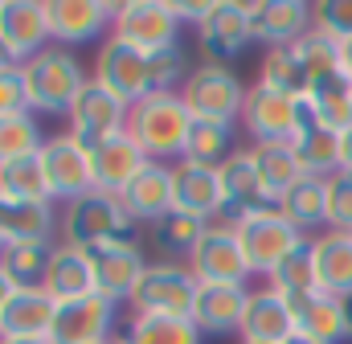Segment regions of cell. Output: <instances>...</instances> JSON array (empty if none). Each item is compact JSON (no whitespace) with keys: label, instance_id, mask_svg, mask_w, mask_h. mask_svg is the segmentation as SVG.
<instances>
[{"label":"cell","instance_id":"cell-50","mask_svg":"<svg viewBox=\"0 0 352 344\" xmlns=\"http://www.w3.org/2000/svg\"><path fill=\"white\" fill-rule=\"evenodd\" d=\"M340 308H344V324H349V336H352V291L340 295Z\"/></svg>","mask_w":352,"mask_h":344},{"label":"cell","instance_id":"cell-6","mask_svg":"<svg viewBox=\"0 0 352 344\" xmlns=\"http://www.w3.org/2000/svg\"><path fill=\"white\" fill-rule=\"evenodd\" d=\"M246 94H250V86L234 74V66H213V62H201L197 70H188V78L180 86V98L192 119L234 123V127L242 123Z\"/></svg>","mask_w":352,"mask_h":344},{"label":"cell","instance_id":"cell-52","mask_svg":"<svg viewBox=\"0 0 352 344\" xmlns=\"http://www.w3.org/2000/svg\"><path fill=\"white\" fill-rule=\"evenodd\" d=\"M283 344H320V341H311V336H303V332H291Z\"/></svg>","mask_w":352,"mask_h":344},{"label":"cell","instance_id":"cell-3","mask_svg":"<svg viewBox=\"0 0 352 344\" xmlns=\"http://www.w3.org/2000/svg\"><path fill=\"white\" fill-rule=\"evenodd\" d=\"M21 74H25V90H29L33 115H54V119H70L78 94L90 83V74H87V66L78 62V54L62 50V45H50L37 58L21 62Z\"/></svg>","mask_w":352,"mask_h":344},{"label":"cell","instance_id":"cell-19","mask_svg":"<svg viewBox=\"0 0 352 344\" xmlns=\"http://www.w3.org/2000/svg\"><path fill=\"white\" fill-rule=\"evenodd\" d=\"M127 111H131V103H123L119 94H111L102 83L90 78L87 90H82L78 103H74V111H70V136H78L90 148V144H98V140L123 131V127H127Z\"/></svg>","mask_w":352,"mask_h":344},{"label":"cell","instance_id":"cell-40","mask_svg":"<svg viewBox=\"0 0 352 344\" xmlns=\"http://www.w3.org/2000/svg\"><path fill=\"white\" fill-rule=\"evenodd\" d=\"M266 287H270V291H278L283 299H295V295L316 291V258H311V238H307L299 250H291V255L283 258L270 275H266Z\"/></svg>","mask_w":352,"mask_h":344},{"label":"cell","instance_id":"cell-47","mask_svg":"<svg viewBox=\"0 0 352 344\" xmlns=\"http://www.w3.org/2000/svg\"><path fill=\"white\" fill-rule=\"evenodd\" d=\"M340 172H349L352 176V127L349 131H340Z\"/></svg>","mask_w":352,"mask_h":344},{"label":"cell","instance_id":"cell-44","mask_svg":"<svg viewBox=\"0 0 352 344\" xmlns=\"http://www.w3.org/2000/svg\"><path fill=\"white\" fill-rule=\"evenodd\" d=\"M328 230L352 234V176L349 172L328 176Z\"/></svg>","mask_w":352,"mask_h":344},{"label":"cell","instance_id":"cell-37","mask_svg":"<svg viewBox=\"0 0 352 344\" xmlns=\"http://www.w3.org/2000/svg\"><path fill=\"white\" fill-rule=\"evenodd\" d=\"M258 83L266 90H278V94H287V98H307V70H303V62L295 58V50L291 45H283V50H266L263 54V66H258Z\"/></svg>","mask_w":352,"mask_h":344},{"label":"cell","instance_id":"cell-41","mask_svg":"<svg viewBox=\"0 0 352 344\" xmlns=\"http://www.w3.org/2000/svg\"><path fill=\"white\" fill-rule=\"evenodd\" d=\"M291 50H295V58L303 62L307 83H311V86L344 70V66H340V41H332V37H328V33H320L316 25H311V29H307Z\"/></svg>","mask_w":352,"mask_h":344},{"label":"cell","instance_id":"cell-26","mask_svg":"<svg viewBox=\"0 0 352 344\" xmlns=\"http://www.w3.org/2000/svg\"><path fill=\"white\" fill-rule=\"evenodd\" d=\"M291 312H295V332H303V336H311V341H320V344L352 341L340 299L328 295V291H320V287L307 291V295H295V299H291Z\"/></svg>","mask_w":352,"mask_h":344},{"label":"cell","instance_id":"cell-36","mask_svg":"<svg viewBox=\"0 0 352 344\" xmlns=\"http://www.w3.org/2000/svg\"><path fill=\"white\" fill-rule=\"evenodd\" d=\"M131 344H201V328L192 324V316H135L127 320V332Z\"/></svg>","mask_w":352,"mask_h":344},{"label":"cell","instance_id":"cell-9","mask_svg":"<svg viewBox=\"0 0 352 344\" xmlns=\"http://www.w3.org/2000/svg\"><path fill=\"white\" fill-rule=\"evenodd\" d=\"M188 270L197 275V283H226V287H246L250 275H254L250 258H246V250H242L238 230L217 226V222H209L201 246H197L192 258H188Z\"/></svg>","mask_w":352,"mask_h":344},{"label":"cell","instance_id":"cell-48","mask_svg":"<svg viewBox=\"0 0 352 344\" xmlns=\"http://www.w3.org/2000/svg\"><path fill=\"white\" fill-rule=\"evenodd\" d=\"M340 66H344V74L352 78V41H344V45H340Z\"/></svg>","mask_w":352,"mask_h":344},{"label":"cell","instance_id":"cell-11","mask_svg":"<svg viewBox=\"0 0 352 344\" xmlns=\"http://www.w3.org/2000/svg\"><path fill=\"white\" fill-rule=\"evenodd\" d=\"M303 119V98H287L278 90H266L263 83L250 86L242 107V127L254 144H291Z\"/></svg>","mask_w":352,"mask_h":344},{"label":"cell","instance_id":"cell-8","mask_svg":"<svg viewBox=\"0 0 352 344\" xmlns=\"http://www.w3.org/2000/svg\"><path fill=\"white\" fill-rule=\"evenodd\" d=\"M180 21L173 12V0H123L115 4V25H111V37L135 45V50H173L180 45Z\"/></svg>","mask_w":352,"mask_h":344},{"label":"cell","instance_id":"cell-51","mask_svg":"<svg viewBox=\"0 0 352 344\" xmlns=\"http://www.w3.org/2000/svg\"><path fill=\"white\" fill-rule=\"evenodd\" d=\"M4 66H21V62L8 54V45H4V37H0V70H4Z\"/></svg>","mask_w":352,"mask_h":344},{"label":"cell","instance_id":"cell-31","mask_svg":"<svg viewBox=\"0 0 352 344\" xmlns=\"http://www.w3.org/2000/svg\"><path fill=\"white\" fill-rule=\"evenodd\" d=\"M205 230H209V222H201V217H188V213H168L164 222L148 226V246H152L156 262H176V266H188V258H192V250L201 246Z\"/></svg>","mask_w":352,"mask_h":344},{"label":"cell","instance_id":"cell-2","mask_svg":"<svg viewBox=\"0 0 352 344\" xmlns=\"http://www.w3.org/2000/svg\"><path fill=\"white\" fill-rule=\"evenodd\" d=\"M58 230H62V242H70V246H111V242L140 246V238H144V226L127 213L123 197L98 193V189L62 205Z\"/></svg>","mask_w":352,"mask_h":344},{"label":"cell","instance_id":"cell-55","mask_svg":"<svg viewBox=\"0 0 352 344\" xmlns=\"http://www.w3.org/2000/svg\"><path fill=\"white\" fill-rule=\"evenodd\" d=\"M0 258H4V242H0Z\"/></svg>","mask_w":352,"mask_h":344},{"label":"cell","instance_id":"cell-46","mask_svg":"<svg viewBox=\"0 0 352 344\" xmlns=\"http://www.w3.org/2000/svg\"><path fill=\"white\" fill-rule=\"evenodd\" d=\"M213 4H217V0H173V12H176V21H180V25L201 29V25L209 21Z\"/></svg>","mask_w":352,"mask_h":344},{"label":"cell","instance_id":"cell-10","mask_svg":"<svg viewBox=\"0 0 352 344\" xmlns=\"http://www.w3.org/2000/svg\"><path fill=\"white\" fill-rule=\"evenodd\" d=\"M115 312L119 303L102 295H82V299H62L50 324V344H107L115 341Z\"/></svg>","mask_w":352,"mask_h":344},{"label":"cell","instance_id":"cell-12","mask_svg":"<svg viewBox=\"0 0 352 344\" xmlns=\"http://www.w3.org/2000/svg\"><path fill=\"white\" fill-rule=\"evenodd\" d=\"M41 160H45V176H50V197L54 201H78L94 189V172H90V152L87 144L70 131L62 136H50L45 148H41Z\"/></svg>","mask_w":352,"mask_h":344},{"label":"cell","instance_id":"cell-27","mask_svg":"<svg viewBox=\"0 0 352 344\" xmlns=\"http://www.w3.org/2000/svg\"><path fill=\"white\" fill-rule=\"evenodd\" d=\"M291 148H295V156H299V164H303L307 176L328 180V176L340 172V131L316 123V115L307 111V103H303V119H299V131H295Z\"/></svg>","mask_w":352,"mask_h":344},{"label":"cell","instance_id":"cell-5","mask_svg":"<svg viewBox=\"0 0 352 344\" xmlns=\"http://www.w3.org/2000/svg\"><path fill=\"white\" fill-rule=\"evenodd\" d=\"M221 209H217V226L242 230L250 217H263L278 209V197L263 184V172L254 160V148H238L226 164H221Z\"/></svg>","mask_w":352,"mask_h":344},{"label":"cell","instance_id":"cell-15","mask_svg":"<svg viewBox=\"0 0 352 344\" xmlns=\"http://www.w3.org/2000/svg\"><path fill=\"white\" fill-rule=\"evenodd\" d=\"M45 12H50L54 45H62V50L98 41L115 25V4L111 0H45Z\"/></svg>","mask_w":352,"mask_h":344},{"label":"cell","instance_id":"cell-49","mask_svg":"<svg viewBox=\"0 0 352 344\" xmlns=\"http://www.w3.org/2000/svg\"><path fill=\"white\" fill-rule=\"evenodd\" d=\"M12 291H16V287H12V283L4 279V270H0V312H4V303H8V295H12Z\"/></svg>","mask_w":352,"mask_h":344},{"label":"cell","instance_id":"cell-34","mask_svg":"<svg viewBox=\"0 0 352 344\" xmlns=\"http://www.w3.org/2000/svg\"><path fill=\"white\" fill-rule=\"evenodd\" d=\"M307 111L316 115V123L332 127V131H349L352 127V78L340 70L324 83H316L307 90Z\"/></svg>","mask_w":352,"mask_h":344},{"label":"cell","instance_id":"cell-29","mask_svg":"<svg viewBox=\"0 0 352 344\" xmlns=\"http://www.w3.org/2000/svg\"><path fill=\"white\" fill-rule=\"evenodd\" d=\"M54 250H58L54 238L12 242V246H4L0 270H4V279H8L16 291H45V283H50V266H54Z\"/></svg>","mask_w":352,"mask_h":344},{"label":"cell","instance_id":"cell-33","mask_svg":"<svg viewBox=\"0 0 352 344\" xmlns=\"http://www.w3.org/2000/svg\"><path fill=\"white\" fill-rule=\"evenodd\" d=\"M45 291H50L58 303H62V299H82V295H94V275H90V258H87L82 246L58 242Z\"/></svg>","mask_w":352,"mask_h":344},{"label":"cell","instance_id":"cell-24","mask_svg":"<svg viewBox=\"0 0 352 344\" xmlns=\"http://www.w3.org/2000/svg\"><path fill=\"white\" fill-rule=\"evenodd\" d=\"M58 299L50 291H12L0 312V336L8 341H45Z\"/></svg>","mask_w":352,"mask_h":344},{"label":"cell","instance_id":"cell-21","mask_svg":"<svg viewBox=\"0 0 352 344\" xmlns=\"http://www.w3.org/2000/svg\"><path fill=\"white\" fill-rule=\"evenodd\" d=\"M250 308V287H226V283H201L192 303V324L209 336L242 332V316Z\"/></svg>","mask_w":352,"mask_h":344},{"label":"cell","instance_id":"cell-30","mask_svg":"<svg viewBox=\"0 0 352 344\" xmlns=\"http://www.w3.org/2000/svg\"><path fill=\"white\" fill-rule=\"evenodd\" d=\"M311 258H316V287L328 295H349L352 291V234L324 230L311 238Z\"/></svg>","mask_w":352,"mask_h":344},{"label":"cell","instance_id":"cell-35","mask_svg":"<svg viewBox=\"0 0 352 344\" xmlns=\"http://www.w3.org/2000/svg\"><path fill=\"white\" fill-rule=\"evenodd\" d=\"M234 140H238V127H234V123H205V119H192V131H188V144H184V156H180V160L221 169V164L238 152Z\"/></svg>","mask_w":352,"mask_h":344},{"label":"cell","instance_id":"cell-38","mask_svg":"<svg viewBox=\"0 0 352 344\" xmlns=\"http://www.w3.org/2000/svg\"><path fill=\"white\" fill-rule=\"evenodd\" d=\"M250 148H254V160H258V172H263V184L274 197H283L287 189H295L307 176L291 144H250Z\"/></svg>","mask_w":352,"mask_h":344},{"label":"cell","instance_id":"cell-13","mask_svg":"<svg viewBox=\"0 0 352 344\" xmlns=\"http://www.w3.org/2000/svg\"><path fill=\"white\" fill-rule=\"evenodd\" d=\"M90 258V275H94V295L111 299V303H131L144 270H148V258L140 246H123V242H111V246H82Z\"/></svg>","mask_w":352,"mask_h":344},{"label":"cell","instance_id":"cell-45","mask_svg":"<svg viewBox=\"0 0 352 344\" xmlns=\"http://www.w3.org/2000/svg\"><path fill=\"white\" fill-rule=\"evenodd\" d=\"M29 90H25V74L21 66H4L0 70V119L8 115H29Z\"/></svg>","mask_w":352,"mask_h":344},{"label":"cell","instance_id":"cell-32","mask_svg":"<svg viewBox=\"0 0 352 344\" xmlns=\"http://www.w3.org/2000/svg\"><path fill=\"white\" fill-rule=\"evenodd\" d=\"M278 213H283L303 238H316L311 230L328 226V180L303 176L295 189H287V193L278 197Z\"/></svg>","mask_w":352,"mask_h":344},{"label":"cell","instance_id":"cell-22","mask_svg":"<svg viewBox=\"0 0 352 344\" xmlns=\"http://www.w3.org/2000/svg\"><path fill=\"white\" fill-rule=\"evenodd\" d=\"M173 197L176 213L213 222L221 209V172L209 164H192V160H176L173 164Z\"/></svg>","mask_w":352,"mask_h":344},{"label":"cell","instance_id":"cell-17","mask_svg":"<svg viewBox=\"0 0 352 344\" xmlns=\"http://www.w3.org/2000/svg\"><path fill=\"white\" fill-rule=\"evenodd\" d=\"M0 37L16 62L37 58L54 45L45 0H0Z\"/></svg>","mask_w":352,"mask_h":344},{"label":"cell","instance_id":"cell-43","mask_svg":"<svg viewBox=\"0 0 352 344\" xmlns=\"http://www.w3.org/2000/svg\"><path fill=\"white\" fill-rule=\"evenodd\" d=\"M311 25L320 33H328L332 41H352V0H328V4H311Z\"/></svg>","mask_w":352,"mask_h":344},{"label":"cell","instance_id":"cell-7","mask_svg":"<svg viewBox=\"0 0 352 344\" xmlns=\"http://www.w3.org/2000/svg\"><path fill=\"white\" fill-rule=\"evenodd\" d=\"M197 275L188 266H176V262H148L135 295H131V312L135 316H192V303H197Z\"/></svg>","mask_w":352,"mask_h":344},{"label":"cell","instance_id":"cell-4","mask_svg":"<svg viewBox=\"0 0 352 344\" xmlns=\"http://www.w3.org/2000/svg\"><path fill=\"white\" fill-rule=\"evenodd\" d=\"M188 131H192V115H188L180 90H173V94H152V98H144V103H135L127 111V136L156 164H176L184 156Z\"/></svg>","mask_w":352,"mask_h":344},{"label":"cell","instance_id":"cell-54","mask_svg":"<svg viewBox=\"0 0 352 344\" xmlns=\"http://www.w3.org/2000/svg\"><path fill=\"white\" fill-rule=\"evenodd\" d=\"M111 344H131V341H127V336H115V341H111Z\"/></svg>","mask_w":352,"mask_h":344},{"label":"cell","instance_id":"cell-57","mask_svg":"<svg viewBox=\"0 0 352 344\" xmlns=\"http://www.w3.org/2000/svg\"><path fill=\"white\" fill-rule=\"evenodd\" d=\"M107 344H111V341H107Z\"/></svg>","mask_w":352,"mask_h":344},{"label":"cell","instance_id":"cell-1","mask_svg":"<svg viewBox=\"0 0 352 344\" xmlns=\"http://www.w3.org/2000/svg\"><path fill=\"white\" fill-rule=\"evenodd\" d=\"M94 83H102L111 94H119L123 103H144L152 94H173L184 86V50L173 45V50H135L119 37H107L94 54Z\"/></svg>","mask_w":352,"mask_h":344},{"label":"cell","instance_id":"cell-28","mask_svg":"<svg viewBox=\"0 0 352 344\" xmlns=\"http://www.w3.org/2000/svg\"><path fill=\"white\" fill-rule=\"evenodd\" d=\"M58 230V213L54 201H21L0 193V242H33V238H54Z\"/></svg>","mask_w":352,"mask_h":344},{"label":"cell","instance_id":"cell-42","mask_svg":"<svg viewBox=\"0 0 352 344\" xmlns=\"http://www.w3.org/2000/svg\"><path fill=\"white\" fill-rule=\"evenodd\" d=\"M41 148H45V131H41L33 111L0 119V164H12L21 156H37Z\"/></svg>","mask_w":352,"mask_h":344},{"label":"cell","instance_id":"cell-16","mask_svg":"<svg viewBox=\"0 0 352 344\" xmlns=\"http://www.w3.org/2000/svg\"><path fill=\"white\" fill-rule=\"evenodd\" d=\"M90 172H94V189L98 193H123L140 172L148 169L152 160H148V152L127 136V127L123 131H115V136H107V140H98V144H90Z\"/></svg>","mask_w":352,"mask_h":344},{"label":"cell","instance_id":"cell-39","mask_svg":"<svg viewBox=\"0 0 352 344\" xmlns=\"http://www.w3.org/2000/svg\"><path fill=\"white\" fill-rule=\"evenodd\" d=\"M0 193L21 197V201H54L50 197V176H45V160L37 156H21L12 164H0Z\"/></svg>","mask_w":352,"mask_h":344},{"label":"cell","instance_id":"cell-18","mask_svg":"<svg viewBox=\"0 0 352 344\" xmlns=\"http://www.w3.org/2000/svg\"><path fill=\"white\" fill-rule=\"evenodd\" d=\"M238 238H242V250L250 258L254 275H270L291 250H299V246L307 242L278 209H274V213H263V217H250V222L238 230Z\"/></svg>","mask_w":352,"mask_h":344},{"label":"cell","instance_id":"cell-20","mask_svg":"<svg viewBox=\"0 0 352 344\" xmlns=\"http://www.w3.org/2000/svg\"><path fill=\"white\" fill-rule=\"evenodd\" d=\"M250 33L266 50H283L295 45L307 29H311V4L303 0H250Z\"/></svg>","mask_w":352,"mask_h":344},{"label":"cell","instance_id":"cell-53","mask_svg":"<svg viewBox=\"0 0 352 344\" xmlns=\"http://www.w3.org/2000/svg\"><path fill=\"white\" fill-rule=\"evenodd\" d=\"M0 344H50V341H8V336H0Z\"/></svg>","mask_w":352,"mask_h":344},{"label":"cell","instance_id":"cell-23","mask_svg":"<svg viewBox=\"0 0 352 344\" xmlns=\"http://www.w3.org/2000/svg\"><path fill=\"white\" fill-rule=\"evenodd\" d=\"M123 205H127V213L140 222V226H156V222H164L168 213H176V197H173V164H148V169L140 172L123 193Z\"/></svg>","mask_w":352,"mask_h":344},{"label":"cell","instance_id":"cell-25","mask_svg":"<svg viewBox=\"0 0 352 344\" xmlns=\"http://www.w3.org/2000/svg\"><path fill=\"white\" fill-rule=\"evenodd\" d=\"M295 332V312H291V299H283L278 291L270 287H250V308L242 316V341L254 344H283Z\"/></svg>","mask_w":352,"mask_h":344},{"label":"cell","instance_id":"cell-14","mask_svg":"<svg viewBox=\"0 0 352 344\" xmlns=\"http://www.w3.org/2000/svg\"><path fill=\"white\" fill-rule=\"evenodd\" d=\"M197 45H201V54H205L213 66L238 62V58L254 45L246 4H238V0H217L213 12H209V21L197 29Z\"/></svg>","mask_w":352,"mask_h":344},{"label":"cell","instance_id":"cell-56","mask_svg":"<svg viewBox=\"0 0 352 344\" xmlns=\"http://www.w3.org/2000/svg\"><path fill=\"white\" fill-rule=\"evenodd\" d=\"M242 344H254V341H242Z\"/></svg>","mask_w":352,"mask_h":344}]
</instances>
